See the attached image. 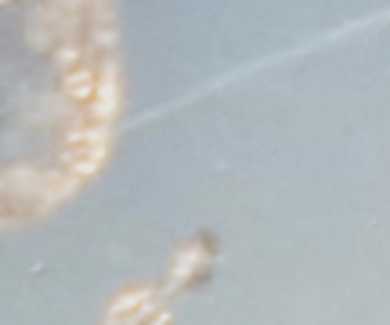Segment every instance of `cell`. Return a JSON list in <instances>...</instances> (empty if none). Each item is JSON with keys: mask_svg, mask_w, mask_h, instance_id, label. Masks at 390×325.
<instances>
[{"mask_svg": "<svg viewBox=\"0 0 390 325\" xmlns=\"http://www.w3.org/2000/svg\"><path fill=\"white\" fill-rule=\"evenodd\" d=\"M69 141H90V156H94V159H105L109 127H105V123H98V127H90V131H76V134H69Z\"/></svg>", "mask_w": 390, "mask_h": 325, "instance_id": "277c9868", "label": "cell"}, {"mask_svg": "<svg viewBox=\"0 0 390 325\" xmlns=\"http://www.w3.org/2000/svg\"><path fill=\"white\" fill-rule=\"evenodd\" d=\"M144 300H149V289H134V293H123V296H116L109 311H105V321H119V314H130L134 307H141Z\"/></svg>", "mask_w": 390, "mask_h": 325, "instance_id": "3957f363", "label": "cell"}, {"mask_svg": "<svg viewBox=\"0 0 390 325\" xmlns=\"http://www.w3.org/2000/svg\"><path fill=\"white\" fill-rule=\"evenodd\" d=\"M94 44H105L109 47V44H116V33H94Z\"/></svg>", "mask_w": 390, "mask_h": 325, "instance_id": "9c48e42d", "label": "cell"}, {"mask_svg": "<svg viewBox=\"0 0 390 325\" xmlns=\"http://www.w3.org/2000/svg\"><path fill=\"white\" fill-rule=\"evenodd\" d=\"M55 181H58V173H36V170H11L8 178H0L4 188H11L15 195H26V199H40V192Z\"/></svg>", "mask_w": 390, "mask_h": 325, "instance_id": "6da1fadb", "label": "cell"}, {"mask_svg": "<svg viewBox=\"0 0 390 325\" xmlns=\"http://www.w3.org/2000/svg\"><path fill=\"white\" fill-rule=\"evenodd\" d=\"M76 58H80V51H76V47H62V51H58V65H76Z\"/></svg>", "mask_w": 390, "mask_h": 325, "instance_id": "ba28073f", "label": "cell"}, {"mask_svg": "<svg viewBox=\"0 0 390 325\" xmlns=\"http://www.w3.org/2000/svg\"><path fill=\"white\" fill-rule=\"evenodd\" d=\"M76 188H80V181H76V178H72V181H58L51 192L43 195V206H55V203H62V199L76 195Z\"/></svg>", "mask_w": 390, "mask_h": 325, "instance_id": "8992f818", "label": "cell"}, {"mask_svg": "<svg viewBox=\"0 0 390 325\" xmlns=\"http://www.w3.org/2000/svg\"><path fill=\"white\" fill-rule=\"evenodd\" d=\"M90 80H94V72H90V69H76V72H69V77H65V87H69L72 98H87V94L94 91Z\"/></svg>", "mask_w": 390, "mask_h": 325, "instance_id": "5b68a950", "label": "cell"}, {"mask_svg": "<svg viewBox=\"0 0 390 325\" xmlns=\"http://www.w3.org/2000/svg\"><path fill=\"white\" fill-rule=\"evenodd\" d=\"M98 166H102V159H72V173H76V178H94L98 173Z\"/></svg>", "mask_w": 390, "mask_h": 325, "instance_id": "52a82bcc", "label": "cell"}, {"mask_svg": "<svg viewBox=\"0 0 390 325\" xmlns=\"http://www.w3.org/2000/svg\"><path fill=\"white\" fill-rule=\"evenodd\" d=\"M116 102H119V84H116V65L109 62L102 84H98V102H94V116H98V123H109V119H112Z\"/></svg>", "mask_w": 390, "mask_h": 325, "instance_id": "7a4b0ae2", "label": "cell"}]
</instances>
